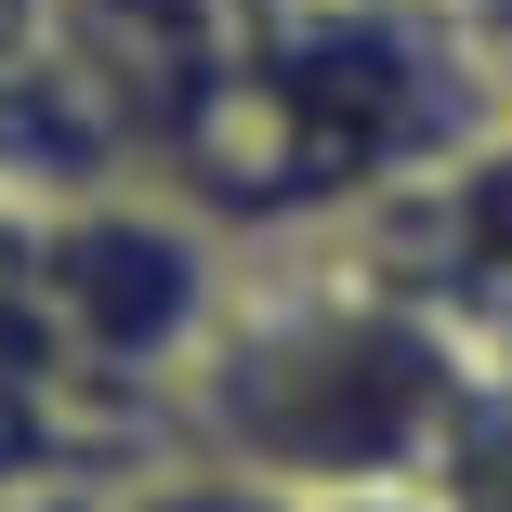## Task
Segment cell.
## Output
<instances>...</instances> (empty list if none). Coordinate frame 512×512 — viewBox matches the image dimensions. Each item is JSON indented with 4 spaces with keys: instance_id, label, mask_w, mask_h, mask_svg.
Returning a JSON list of instances; mask_svg holds the SVG:
<instances>
[{
    "instance_id": "7a4b0ae2",
    "label": "cell",
    "mask_w": 512,
    "mask_h": 512,
    "mask_svg": "<svg viewBox=\"0 0 512 512\" xmlns=\"http://www.w3.org/2000/svg\"><path fill=\"white\" fill-rule=\"evenodd\" d=\"M119 512H316V499L250 473V460H211V447H132L119 460Z\"/></svg>"
},
{
    "instance_id": "277c9868",
    "label": "cell",
    "mask_w": 512,
    "mask_h": 512,
    "mask_svg": "<svg viewBox=\"0 0 512 512\" xmlns=\"http://www.w3.org/2000/svg\"><path fill=\"white\" fill-rule=\"evenodd\" d=\"M0 512H119V473H92V460H14V473H0Z\"/></svg>"
},
{
    "instance_id": "6da1fadb",
    "label": "cell",
    "mask_w": 512,
    "mask_h": 512,
    "mask_svg": "<svg viewBox=\"0 0 512 512\" xmlns=\"http://www.w3.org/2000/svg\"><path fill=\"white\" fill-rule=\"evenodd\" d=\"M473 394H486V355L355 224H316L237 263L211 342L158 394V447H211V460H250L302 499H329V486L434 473Z\"/></svg>"
},
{
    "instance_id": "8992f818",
    "label": "cell",
    "mask_w": 512,
    "mask_h": 512,
    "mask_svg": "<svg viewBox=\"0 0 512 512\" xmlns=\"http://www.w3.org/2000/svg\"><path fill=\"white\" fill-rule=\"evenodd\" d=\"M316 512H447V499H434V473H394V486H329Z\"/></svg>"
},
{
    "instance_id": "3957f363",
    "label": "cell",
    "mask_w": 512,
    "mask_h": 512,
    "mask_svg": "<svg viewBox=\"0 0 512 512\" xmlns=\"http://www.w3.org/2000/svg\"><path fill=\"white\" fill-rule=\"evenodd\" d=\"M434 499L447 512H512V368H486V394L460 407V434L434 447Z\"/></svg>"
},
{
    "instance_id": "5b68a950",
    "label": "cell",
    "mask_w": 512,
    "mask_h": 512,
    "mask_svg": "<svg viewBox=\"0 0 512 512\" xmlns=\"http://www.w3.org/2000/svg\"><path fill=\"white\" fill-rule=\"evenodd\" d=\"M447 27H460V53L486 66V92L512 106V0H447Z\"/></svg>"
}]
</instances>
